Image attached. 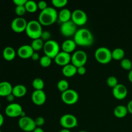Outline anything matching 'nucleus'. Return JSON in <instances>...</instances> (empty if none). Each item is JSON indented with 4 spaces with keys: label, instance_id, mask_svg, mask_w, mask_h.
<instances>
[{
    "label": "nucleus",
    "instance_id": "nucleus-17",
    "mask_svg": "<svg viewBox=\"0 0 132 132\" xmlns=\"http://www.w3.org/2000/svg\"><path fill=\"white\" fill-rule=\"evenodd\" d=\"M34 50L32 48L31 45H23L19 46L18 49V55L22 59H28L32 57V54L34 52Z\"/></svg>",
    "mask_w": 132,
    "mask_h": 132
},
{
    "label": "nucleus",
    "instance_id": "nucleus-15",
    "mask_svg": "<svg viewBox=\"0 0 132 132\" xmlns=\"http://www.w3.org/2000/svg\"><path fill=\"white\" fill-rule=\"evenodd\" d=\"M71 59H72V56H71L70 54L65 52L63 50L59 52L57 55L54 58L55 63L59 65L63 66V67L69 64L71 62Z\"/></svg>",
    "mask_w": 132,
    "mask_h": 132
},
{
    "label": "nucleus",
    "instance_id": "nucleus-5",
    "mask_svg": "<svg viewBox=\"0 0 132 132\" xmlns=\"http://www.w3.org/2000/svg\"><path fill=\"white\" fill-rule=\"evenodd\" d=\"M43 49L45 55L50 57L52 59H54L58 53L60 52V46L59 43L53 39L45 41Z\"/></svg>",
    "mask_w": 132,
    "mask_h": 132
},
{
    "label": "nucleus",
    "instance_id": "nucleus-20",
    "mask_svg": "<svg viewBox=\"0 0 132 132\" xmlns=\"http://www.w3.org/2000/svg\"><path fill=\"white\" fill-rule=\"evenodd\" d=\"M71 18H72V12L68 9H61L58 14V19L62 23L71 20Z\"/></svg>",
    "mask_w": 132,
    "mask_h": 132
},
{
    "label": "nucleus",
    "instance_id": "nucleus-34",
    "mask_svg": "<svg viewBox=\"0 0 132 132\" xmlns=\"http://www.w3.org/2000/svg\"><path fill=\"white\" fill-rule=\"evenodd\" d=\"M52 3L56 7L61 8L67 5V4L68 3V1L67 0H52Z\"/></svg>",
    "mask_w": 132,
    "mask_h": 132
},
{
    "label": "nucleus",
    "instance_id": "nucleus-3",
    "mask_svg": "<svg viewBox=\"0 0 132 132\" xmlns=\"http://www.w3.org/2000/svg\"><path fill=\"white\" fill-rule=\"evenodd\" d=\"M25 32L27 36L30 38H40L43 32L42 24L37 20H31L28 22Z\"/></svg>",
    "mask_w": 132,
    "mask_h": 132
},
{
    "label": "nucleus",
    "instance_id": "nucleus-36",
    "mask_svg": "<svg viewBox=\"0 0 132 132\" xmlns=\"http://www.w3.org/2000/svg\"><path fill=\"white\" fill-rule=\"evenodd\" d=\"M34 121L37 127H41V126H43L45 122V119H44V117H41V116L36 117L34 119Z\"/></svg>",
    "mask_w": 132,
    "mask_h": 132
},
{
    "label": "nucleus",
    "instance_id": "nucleus-2",
    "mask_svg": "<svg viewBox=\"0 0 132 132\" xmlns=\"http://www.w3.org/2000/svg\"><path fill=\"white\" fill-rule=\"evenodd\" d=\"M58 18V13L54 8L48 6L41 10L38 17V21L42 25H50L55 23Z\"/></svg>",
    "mask_w": 132,
    "mask_h": 132
},
{
    "label": "nucleus",
    "instance_id": "nucleus-32",
    "mask_svg": "<svg viewBox=\"0 0 132 132\" xmlns=\"http://www.w3.org/2000/svg\"><path fill=\"white\" fill-rule=\"evenodd\" d=\"M106 83L110 87H112L113 88H114L115 86H117L119 84L118 79L115 76H110L107 79Z\"/></svg>",
    "mask_w": 132,
    "mask_h": 132
},
{
    "label": "nucleus",
    "instance_id": "nucleus-8",
    "mask_svg": "<svg viewBox=\"0 0 132 132\" xmlns=\"http://www.w3.org/2000/svg\"><path fill=\"white\" fill-rule=\"evenodd\" d=\"M59 122H60L61 125L64 128L67 129L76 127V126H77V123H78L77 117L71 113H66V114L63 115L61 117Z\"/></svg>",
    "mask_w": 132,
    "mask_h": 132
},
{
    "label": "nucleus",
    "instance_id": "nucleus-21",
    "mask_svg": "<svg viewBox=\"0 0 132 132\" xmlns=\"http://www.w3.org/2000/svg\"><path fill=\"white\" fill-rule=\"evenodd\" d=\"M77 67L73 65L72 63V64L69 63V64L63 67L62 72L66 77H72L77 73Z\"/></svg>",
    "mask_w": 132,
    "mask_h": 132
},
{
    "label": "nucleus",
    "instance_id": "nucleus-42",
    "mask_svg": "<svg viewBox=\"0 0 132 132\" xmlns=\"http://www.w3.org/2000/svg\"><path fill=\"white\" fill-rule=\"evenodd\" d=\"M126 106H127L128 110V112H130V113L132 114V99L130 101H129Z\"/></svg>",
    "mask_w": 132,
    "mask_h": 132
},
{
    "label": "nucleus",
    "instance_id": "nucleus-16",
    "mask_svg": "<svg viewBox=\"0 0 132 132\" xmlns=\"http://www.w3.org/2000/svg\"><path fill=\"white\" fill-rule=\"evenodd\" d=\"M32 102L36 105H42L46 100V95L43 90H35L32 94Z\"/></svg>",
    "mask_w": 132,
    "mask_h": 132
},
{
    "label": "nucleus",
    "instance_id": "nucleus-10",
    "mask_svg": "<svg viewBox=\"0 0 132 132\" xmlns=\"http://www.w3.org/2000/svg\"><path fill=\"white\" fill-rule=\"evenodd\" d=\"M77 30V25L72 21V19L62 23L60 27L61 33L65 37L74 36Z\"/></svg>",
    "mask_w": 132,
    "mask_h": 132
},
{
    "label": "nucleus",
    "instance_id": "nucleus-22",
    "mask_svg": "<svg viewBox=\"0 0 132 132\" xmlns=\"http://www.w3.org/2000/svg\"><path fill=\"white\" fill-rule=\"evenodd\" d=\"M27 87L23 85H17L13 86L12 94L17 97H21L24 96L27 94Z\"/></svg>",
    "mask_w": 132,
    "mask_h": 132
},
{
    "label": "nucleus",
    "instance_id": "nucleus-46",
    "mask_svg": "<svg viewBox=\"0 0 132 132\" xmlns=\"http://www.w3.org/2000/svg\"><path fill=\"white\" fill-rule=\"evenodd\" d=\"M59 132H71V131L69 129L64 128V129H62V130H61Z\"/></svg>",
    "mask_w": 132,
    "mask_h": 132
},
{
    "label": "nucleus",
    "instance_id": "nucleus-25",
    "mask_svg": "<svg viewBox=\"0 0 132 132\" xmlns=\"http://www.w3.org/2000/svg\"><path fill=\"white\" fill-rule=\"evenodd\" d=\"M125 55V52L121 48H116L113 51H112V59L116 60H122L124 59Z\"/></svg>",
    "mask_w": 132,
    "mask_h": 132
},
{
    "label": "nucleus",
    "instance_id": "nucleus-12",
    "mask_svg": "<svg viewBox=\"0 0 132 132\" xmlns=\"http://www.w3.org/2000/svg\"><path fill=\"white\" fill-rule=\"evenodd\" d=\"M28 22L23 17H17L14 18L11 23V28L14 32L21 33L24 31L27 28Z\"/></svg>",
    "mask_w": 132,
    "mask_h": 132
},
{
    "label": "nucleus",
    "instance_id": "nucleus-40",
    "mask_svg": "<svg viewBox=\"0 0 132 132\" xmlns=\"http://www.w3.org/2000/svg\"><path fill=\"white\" fill-rule=\"evenodd\" d=\"M31 58H32L33 60L34 61H37L39 59H40V56H39V53H37V52H34L33 53V54H32V57H31Z\"/></svg>",
    "mask_w": 132,
    "mask_h": 132
},
{
    "label": "nucleus",
    "instance_id": "nucleus-9",
    "mask_svg": "<svg viewBox=\"0 0 132 132\" xmlns=\"http://www.w3.org/2000/svg\"><path fill=\"white\" fill-rule=\"evenodd\" d=\"M61 99L65 104H73L77 102L79 99V94L77 91L73 89H68L61 93Z\"/></svg>",
    "mask_w": 132,
    "mask_h": 132
},
{
    "label": "nucleus",
    "instance_id": "nucleus-45",
    "mask_svg": "<svg viewBox=\"0 0 132 132\" xmlns=\"http://www.w3.org/2000/svg\"><path fill=\"white\" fill-rule=\"evenodd\" d=\"M128 77L129 81L132 83V70L128 72Z\"/></svg>",
    "mask_w": 132,
    "mask_h": 132
},
{
    "label": "nucleus",
    "instance_id": "nucleus-26",
    "mask_svg": "<svg viewBox=\"0 0 132 132\" xmlns=\"http://www.w3.org/2000/svg\"><path fill=\"white\" fill-rule=\"evenodd\" d=\"M44 44V41H43L41 38H37L32 40L30 45L34 51H39L41 49L43 48Z\"/></svg>",
    "mask_w": 132,
    "mask_h": 132
},
{
    "label": "nucleus",
    "instance_id": "nucleus-1",
    "mask_svg": "<svg viewBox=\"0 0 132 132\" xmlns=\"http://www.w3.org/2000/svg\"><path fill=\"white\" fill-rule=\"evenodd\" d=\"M73 40L77 45L88 46L93 44L94 37L90 30L86 28H79L75 34Z\"/></svg>",
    "mask_w": 132,
    "mask_h": 132
},
{
    "label": "nucleus",
    "instance_id": "nucleus-18",
    "mask_svg": "<svg viewBox=\"0 0 132 132\" xmlns=\"http://www.w3.org/2000/svg\"><path fill=\"white\" fill-rule=\"evenodd\" d=\"M13 86L8 81L0 82V96L6 97L12 93Z\"/></svg>",
    "mask_w": 132,
    "mask_h": 132
},
{
    "label": "nucleus",
    "instance_id": "nucleus-47",
    "mask_svg": "<svg viewBox=\"0 0 132 132\" xmlns=\"http://www.w3.org/2000/svg\"><path fill=\"white\" fill-rule=\"evenodd\" d=\"M79 132H87V131H79Z\"/></svg>",
    "mask_w": 132,
    "mask_h": 132
},
{
    "label": "nucleus",
    "instance_id": "nucleus-39",
    "mask_svg": "<svg viewBox=\"0 0 132 132\" xmlns=\"http://www.w3.org/2000/svg\"><path fill=\"white\" fill-rule=\"evenodd\" d=\"M27 1V0H14L13 2L16 5V6H23L25 5Z\"/></svg>",
    "mask_w": 132,
    "mask_h": 132
},
{
    "label": "nucleus",
    "instance_id": "nucleus-43",
    "mask_svg": "<svg viewBox=\"0 0 132 132\" xmlns=\"http://www.w3.org/2000/svg\"><path fill=\"white\" fill-rule=\"evenodd\" d=\"M32 132H45V131L41 127H36Z\"/></svg>",
    "mask_w": 132,
    "mask_h": 132
},
{
    "label": "nucleus",
    "instance_id": "nucleus-33",
    "mask_svg": "<svg viewBox=\"0 0 132 132\" xmlns=\"http://www.w3.org/2000/svg\"><path fill=\"white\" fill-rule=\"evenodd\" d=\"M26 12H27V10H26V8L24 6V5H23V6H15V12L17 15H19V17H21L22 15H24Z\"/></svg>",
    "mask_w": 132,
    "mask_h": 132
},
{
    "label": "nucleus",
    "instance_id": "nucleus-27",
    "mask_svg": "<svg viewBox=\"0 0 132 132\" xmlns=\"http://www.w3.org/2000/svg\"><path fill=\"white\" fill-rule=\"evenodd\" d=\"M24 6H25L27 11L29 12H35L38 9L37 3H36L34 0H27Z\"/></svg>",
    "mask_w": 132,
    "mask_h": 132
},
{
    "label": "nucleus",
    "instance_id": "nucleus-44",
    "mask_svg": "<svg viewBox=\"0 0 132 132\" xmlns=\"http://www.w3.org/2000/svg\"><path fill=\"white\" fill-rule=\"evenodd\" d=\"M4 122V117L3 116V115L0 113V127L3 125Z\"/></svg>",
    "mask_w": 132,
    "mask_h": 132
},
{
    "label": "nucleus",
    "instance_id": "nucleus-13",
    "mask_svg": "<svg viewBox=\"0 0 132 132\" xmlns=\"http://www.w3.org/2000/svg\"><path fill=\"white\" fill-rule=\"evenodd\" d=\"M5 113L6 116L10 117H16L21 116L23 113V110L21 106L18 103H10L5 108Z\"/></svg>",
    "mask_w": 132,
    "mask_h": 132
},
{
    "label": "nucleus",
    "instance_id": "nucleus-4",
    "mask_svg": "<svg viewBox=\"0 0 132 132\" xmlns=\"http://www.w3.org/2000/svg\"><path fill=\"white\" fill-rule=\"evenodd\" d=\"M95 57L99 63L107 64L112 59V51L106 46H100L95 51Z\"/></svg>",
    "mask_w": 132,
    "mask_h": 132
},
{
    "label": "nucleus",
    "instance_id": "nucleus-23",
    "mask_svg": "<svg viewBox=\"0 0 132 132\" xmlns=\"http://www.w3.org/2000/svg\"><path fill=\"white\" fill-rule=\"evenodd\" d=\"M16 52L12 46H6L3 51V56L6 61H12L15 58Z\"/></svg>",
    "mask_w": 132,
    "mask_h": 132
},
{
    "label": "nucleus",
    "instance_id": "nucleus-6",
    "mask_svg": "<svg viewBox=\"0 0 132 132\" xmlns=\"http://www.w3.org/2000/svg\"><path fill=\"white\" fill-rule=\"evenodd\" d=\"M88 59L87 54L85 51L81 50H77L74 52L72 55L71 62L76 67H79L85 66Z\"/></svg>",
    "mask_w": 132,
    "mask_h": 132
},
{
    "label": "nucleus",
    "instance_id": "nucleus-38",
    "mask_svg": "<svg viewBox=\"0 0 132 132\" xmlns=\"http://www.w3.org/2000/svg\"><path fill=\"white\" fill-rule=\"evenodd\" d=\"M86 72V68H85V66H82V67H77V73H78L80 75H84Z\"/></svg>",
    "mask_w": 132,
    "mask_h": 132
},
{
    "label": "nucleus",
    "instance_id": "nucleus-28",
    "mask_svg": "<svg viewBox=\"0 0 132 132\" xmlns=\"http://www.w3.org/2000/svg\"><path fill=\"white\" fill-rule=\"evenodd\" d=\"M32 86L35 90H43V88L45 86V82L42 79L37 77L32 81Z\"/></svg>",
    "mask_w": 132,
    "mask_h": 132
},
{
    "label": "nucleus",
    "instance_id": "nucleus-14",
    "mask_svg": "<svg viewBox=\"0 0 132 132\" xmlns=\"http://www.w3.org/2000/svg\"><path fill=\"white\" fill-rule=\"evenodd\" d=\"M112 94L113 96L119 100H122L126 98L128 95V89L123 84L119 83L117 86L112 89Z\"/></svg>",
    "mask_w": 132,
    "mask_h": 132
},
{
    "label": "nucleus",
    "instance_id": "nucleus-37",
    "mask_svg": "<svg viewBox=\"0 0 132 132\" xmlns=\"http://www.w3.org/2000/svg\"><path fill=\"white\" fill-rule=\"evenodd\" d=\"M37 6H38V9H41V10H44L48 7L47 3L45 1H39L37 3Z\"/></svg>",
    "mask_w": 132,
    "mask_h": 132
},
{
    "label": "nucleus",
    "instance_id": "nucleus-29",
    "mask_svg": "<svg viewBox=\"0 0 132 132\" xmlns=\"http://www.w3.org/2000/svg\"><path fill=\"white\" fill-rule=\"evenodd\" d=\"M57 86L58 89L60 90L61 92L66 91L68 89H69V83H68V81H67L66 79H61L58 81L57 82Z\"/></svg>",
    "mask_w": 132,
    "mask_h": 132
},
{
    "label": "nucleus",
    "instance_id": "nucleus-48",
    "mask_svg": "<svg viewBox=\"0 0 132 132\" xmlns=\"http://www.w3.org/2000/svg\"><path fill=\"white\" fill-rule=\"evenodd\" d=\"M0 106H1V104H0Z\"/></svg>",
    "mask_w": 132,
    "mask_h": 132
},
{
    "label": "nucleus",
    "instance_id": "nucleus-7",
    "mask_svg": "<svg viewBox=\"0 0 132 132\" xmlns=\"http://www.w3.org/2000/svg\"><path fill=\"white\" fill-rule=\"evenodd\" d=\"M18 125L22 130L27 132L33 131L37 127L34 119L28 116L20 117L18 121Z\"/></svg>",
    "mask_w": 132,
    "mask_h": 132
},
{
    "label": "nucleus",
    "instance_id": "nucleus-31",
    "mask_svg": "<svg viewBox=\"0 0 132 132\" xmlns=\"http://www.w3.org/2000/svg\"><path fill=\"white\" fill-rule=\"evenodd\" d=\"M39 63L43 67H48L52 63V58L47 55H43L39 59Z\"/></svg>",
    "mask_w": 132,
    "mask_h": 132
},
{
    "label": "nucleus",
    "instance_id": "nucleus-30",
    "mask_svg": "<svg viewBox=\"0 0 132 132\" xmlns=\"http://www.w3.org/2000/svg\"><path fill=\"white\" fill-rule=\"evenodd\" d=\"M121 66L123 69L126 70H132V62L128 58H124L121 61Z\"/></svg>",
    "mask_w": 132,
    "mask_h": 132
},
{
    "label": "nucleus",
    "instance_id": "nucleus-41",
    "mask_svg": "<svg viewBox=\"0 0 132 132\" xmlns=\"http://www.w3.org/2000/svg\"><path fill=\"white\" fill-rule=\"evenodd\" d=\"M6 97V99H7V101L9 102H10V103H12V102L14 100V98H15V96L14 95V94L12 93V94H9V95H7V96Z\"/></svg>",
    "mask_w": 132,
    "mask_h": 132
},
{
    "label": "nucleus",
    "instance_id": "nucleus-49",
    "mask_svg": "<svg viewBox=\"0 0 132 132\" xmlns=\"http://www.w3.org/2000/svg\"><path fill=\"white\" fill-rule=\"evenodd\" d=\"M0 132H1V130H0Z\"/></svg>",
    "mask_w": 132,
    "mask_h": 132
},
{
    "label": "nucleus",
    "instance_id": "nucleus-35",
    "mask_svg": "<svg viewBox=\"0 0 132 132\" xmlns=\"http://www.w3.org/2000/svg\"><path fill=\"white\" fill-rule=\"evenodd\" d=\"M50 37H51V33H50L49 31L45 30V31H43L40 38H41L43 41H49V40H50Z\"/></svg>",
    "mask_w": 132,
    "mask_h": 132
},
{
    "label": "nucleus",
    "instance_id": "nucleus-11",
    "mask_svg": "<svg viewBox=\"0 0 132 132\" xmlns=\"http://www.w3.org/2000/svg\"><path fill=\"white\" fill-rule=\"evenodd\" d=\"M71 19L76 25H83L87 22L88 16L84 10L76 9L72 12Z\"/></svg>",
    "mask_w": 132,
    "mask_h": 132
},
{
    "label": "nucleus",
    "instance_id": "nucleus-19",
    "mask_svg": "<svg viewBox=\"0 0 132 132\" xmlns=\"http://www.w3.org/2000/svg\"><path fill=\"white\" fill-rule=\"evenodd\" d=\"M76 45H77V44L76 43L74 40L68 39L64 40L63 41L61 45V48L63 51L70 54L71 52L74 51Z\"/></svg>",
    "mask_w": 132,
    "mask_h": 132
},
{
    "label": "nucleus",
    "instance_id": "nucleus-24",
    "mask_svg": "<svg viewBox=\"0 0 132 132\" xmlns=\"http://www.w3.org/2000/svg\"><path fill=\"white\" fill-rule=\"evenodd\" d=\"M128 110L127 106L124 105H118L113 110V113L115 116L118 118H122L125 117L128 114Z\"/></svg>",
    "mask_w": 132,
    "mask_h": 132
}]
</instances>
